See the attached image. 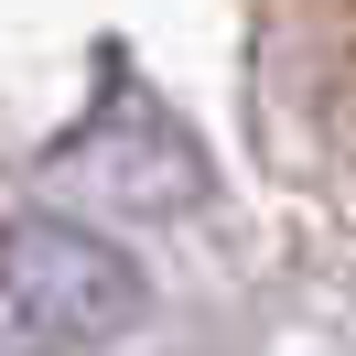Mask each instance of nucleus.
<instances>
[{
    "label": "nucleus",
    "mask_w": 356,
    "mask_h": 356,
    "mask_svg": "<svg viewBox=\"0 0 356 356\" xmlns=\"http://www.w3.org/2000/svg\"><path fill=\"white\" fill-rule=\"evenodd\" d=\"M0 313L44 346H119V334L152 313L130 248H108L97 227L65 216H11L0 227Z\"/></svg>",
    "instance_id": "obj_1"
}]
</instances>
